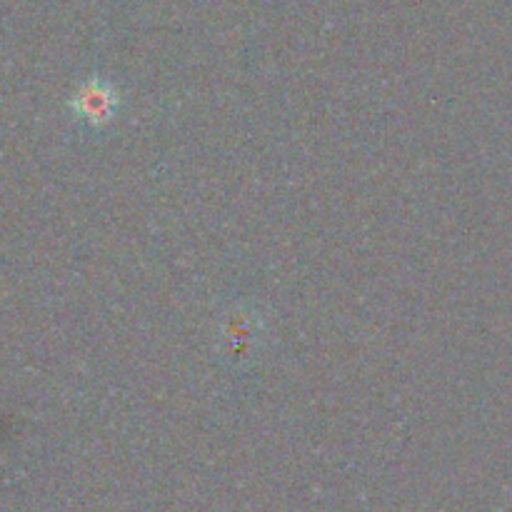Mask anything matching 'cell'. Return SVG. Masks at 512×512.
<instances>
[{"instance_id": "6da1fadb", "label": "cell", "mask_w": 512, "mask_h": 512, "mask_svg": "<svg viewBox=\"0 0 512 512\" xmlns=\"http://www.w3.org/2000/svg\"><path fill=\"white\" fill-rule=\"evenodd\" d=\"M115 105H118V98H115V90L110 88L103 80H93V83L85 85L78 95V113L80 118L88 120L93 125H103L113 118Z\"/></svg>"}]
</instances>
